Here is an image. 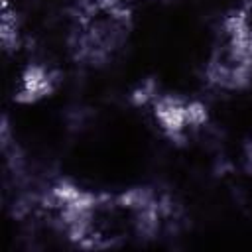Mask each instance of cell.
<instances>
[{"label":"cell","mask_w":252,"mask_h":252,"mask_svg":"<svg viewBox=\"0 0 252 252\" xmlns=\"http://www.w3.org/2000/svg\"><path fill=\"white\" fill-rule=\"evenodd\" d=\"M57 87V75L45 65H30L16 87V100L18 102H37L49 96Z\"/></svg>","instance_id":"277c9868"},{"label":"cell","mask_w":252,"mask_h":252,"mask_svg":"<svg viewBox=\"0 0 252 252\" xmlns=\"http://www.w3.org/2000/svg\"><path fill=\"white\" fill-rule=\"evenodd\" d=\"M205 79L209 87L236 93L252 83V14L244 8L222 16L211 45Z\"/></svg>","instance_id":"7a4b0ae2"},{"label":"cell","mask_w":252,"mask_h":252,"mask_svg":"<svg viewBox=\"0 0 252 252\" xmlns=\"http://www.w3.org/2000/svg\"><path fill=\"white\" fill-rule=\"evenodd\" d=\"M152 114L159 130L173 142L187 140L207 124V106L183 94H158L152 102Z\"/></svg>","instance_id":"3957f363"},{"label":"cell","mask_w":252,"mask_h":252,"mask_svg":"<svg viewBox=\"0 0 252 252\" xmlns=\"http://www.w3.org/2000/svg\"><path fill=\"white\" fill-rule=\"evenodd\" d=\"M18 43H20L18 18H16V12H12V8L4 0V6H2V45H4V51L18 49Z\"/></svg>","instance_id":"5b68a950"},{"label":"cell","mask_w":252,"mask_h":252,"mask_svg":"<svg viewBox=\"0 0 252 252\" xmlns=\"http://www.w3.org/2000/svg\"><path fill=\"white\" fill-rule=\"evenodd\" d=\"M130 33L132 8L126 0H77L69 49L83 65H106L126 47Z\"/></svg>","instance_id":"6da1fadb"}]
</instances>
